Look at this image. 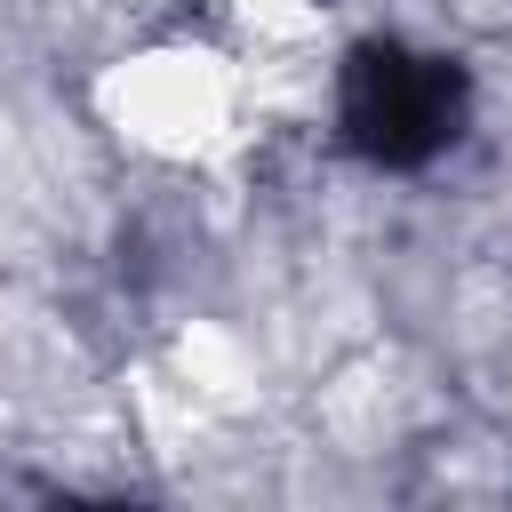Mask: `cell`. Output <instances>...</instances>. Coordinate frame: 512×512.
Here are the masks:
<instances>
[{"instance_id":"cell-1","label":"cell","mask_w":512,"mask_h":512,"mask_svg":"<svg viewBox=\"0 0 512 512\" xmlns=\"http://www.w3.org/2000/svg\"><path fill=\"white\" fill-rule=\"evenodd\" d=\"M104 112L120 136L192 160L232 136V72L200 48H160V56H136L104 80Z\"/></svg>"},{"instance_id":"cell-2","label":"cell","mask_w":512,"mask_h":512,"mask_svg":"<svg viewBox=\"0 0 512 512\" xmlns=\"http://www.w3.org/2000/svg\"><path fill=\"white\" fill-rule=\"evenodd\" d=\"M176 376H184L192 408H200V400H240V392H248V360H240V344H232L224 328H192V336L176 344Z\"/></svg>"}]
</instances>
